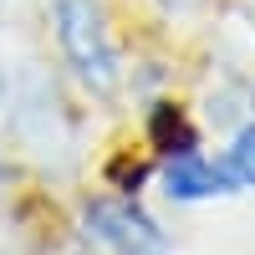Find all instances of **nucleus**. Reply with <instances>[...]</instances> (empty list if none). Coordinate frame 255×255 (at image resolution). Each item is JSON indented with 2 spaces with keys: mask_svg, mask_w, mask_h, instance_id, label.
<instances>
[{
  "mask_svg": "<svg viewBox=\"0 0 255 255\" xmlns=\"http://www.w3.org/2000/svg\"><path fill=\"white\" fill-rule=\"evenodd\" d=\"M56 31H61V46H67L72 67L82 72V82L92 92H113L118 87V56H113L108 26H102V10L92 0H61L56 5Z\"/></svg>",
  "mask_w": 255,
  "mask_h": 255,
  "instance_id": "nucleus-1",
  "label": "nucleus"
},
{
  "mask_svg": "<svg viewBox=\"0 0 255 255\" xmlns=\"http://www.w3.org/2000/svg\"><path fill=\"white\" fill-rule=\"evenodd\" d=\"M163 184H168L174 199H204V194H220V189L235 184V179H230V168L204 163L194 148H189V153H174V163L163 168Z\"/></svg>",
  "mask_w": 255,
  "mask_h": 255,
  "instance_id": "nucleus-3",
  "label": "nucleus"
},
{
  "mask_svg": "<svg viewBox=\"0 0 255 255\" xmlns=\"http://www.w3.org/2000/svg\"><path fill=\"white\" fill-rule=\"evenodd\" d=\"M153 138L168 153H189V148H194V128L179 118V108H153Z\"/></svg>",
  "mask_w": 255,
  "mask_h": 255,
  "instance_id": "nucleus-4",
  "label": "nucleus"
},
{
  "mask_svg": "<svg viewBox=\"0 0 255 255\" xmlns=\"http://www.w3.org/2000/svg\"><path fill=\"white\" fill-rule=\"evenodd\" d=\"M230 179L235 184H255V123L235 133V148H230Z\"/></svg>",
  "mask_w": 255,
  "mask_h": 255,
  "instance_id": "nucleus-5",
  "label": "nucleus"
},
{
  "mask_svg": "<svg viewBox=\"0 0 255 255\" xmlns=\"http://www.w3.org/2000/svg\"><path fill=\"white\" fill-rule=\"evenodd\" d=\"M87 220H92V230H97L118 255H163V235L148 225V215H138L133 204L102 199V204L87 209Z\"/></svg>",
  "mask_w": 255,
  "mask_h": 255,
  "instance_id": "nucleus-2",
  "label": "nucleus"
}]
</instances>
